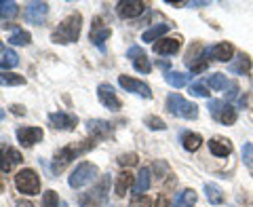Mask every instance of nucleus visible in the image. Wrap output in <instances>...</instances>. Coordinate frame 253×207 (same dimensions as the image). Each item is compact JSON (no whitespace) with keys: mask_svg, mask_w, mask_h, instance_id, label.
I'll use <instances>...</instances> for the list:
<instances>
[{"mask_svg":"<svg viewBox=\"0 0 253 207\" xmlns=\"http://www.w3.org/2000/svg\"><path fill=\"white\" fill-rule=\"evenodd\" d=\"M49 123L59 131H74L76 125H78L76 116L70 114V112H63V110H59V112H51L49 114Z\"/></svg>","mask_w":253,"mask_h":207,"instance_id":"obj_14","label":"nucleus"},{"mask_svg":"<svg viewBox=\"0 0 253 207\" xmlns=\"http://www.w3.org/2000/svg\"><path fill=\"white\" fill-rule=\"evenodd\" d=\"M42 207H61L59 205V197L55 190H46L42 195Z\"/></svg>","mask_w":253,"mask_h":207,"instance_id":"obj_35","label":"nucleus"},{"mask_svg":"<svg viewBox=\"0 0 253 207\" xmlns=\"http://www.w3.org/2000/svg\"><path fill=\"white\" fill-rule=\"evenodd\" d=\"M97 173H99L97 165H93L89 161H83V163L76 165V169L72 173H70L68 184H70V188L78 190V188H83V186H86V184H91V182L97 180Z\"/></svg>","mask_w":253,"mask_h":207,"instance_id":"obj_4","label":"nucleus"},{"mask_svg":"<svg viewBox=\"0 0 253 207\" xmlns=\"http://www.w3.org/2000/svg\"><path fill=\"white\" fill-rule=\"evenodd\" d=\"M152 171H150V167H144L139 173H137V180L135 184H133V190H135V197H144V193H148L150 184H152Z\"/></svg>","mask_w":253,"mask_h":207,"instance_id":"obj_20","label":"nucleus"},{"mask_svg":"<svg viewBox=\"0 0 253 207\" xmlns=\"http://www.w3.org/2000/svg\"><path fill=\"white\" fill-rule=\"evenodd\" d=\"M141 55H146V53H144V49H141V47H137V45H133L131 49L126 51V57H129L131 61H133V59H137V57H141Z\"/></svg>","mask_w":253,"mask_h":207,"instance_id":"obj_41","label":"nucleus"},{"mask_svg":"<svg viewBox=\"0 0 253 207\" xmlns=\"http://www.w3.org/2000/svg\"><path fill=\"white\" fill-rule=\"evenodd\" d=\"M226 89H230V91H226V98L232 100V98H236V93H239V85H236V83H228Z\"/></svg>","mask_w":253,"mask_h":207,"instance_id":"obj_42","label":"nucleus"},{"mask_svg":"<svg viewBox=\"0 0 253 207\" xmlns=\"http://www.w3.org/2000/svg\"><path fill=\"white\" fill-rule=\"evenodd\" d=\"M2 190H4V184H2V180H0V193H2Z\"/></svg>","mask_w":253,"mask_h":207,"instance_id":"obj_47","label":"nucleus"},{"mask_svg":"<svg viewBox=\"0 0 253 207\" xmlns=\"http://www.w3.org/2000/svg\"><path fill=\"white\" fill-rule=\"evenodd\" d=\"M97 98L101 102V106H106L108 110H112V112H118L121 110V100H118V95L114 91V87L110 83H101L97 85Z\"/></svg>","mask_w":253,"mask_h":207,"instance_id":"obj_9","label":"nucleus"},{"mask_svg":"<svg viewBox=\"0 0 253 207\" xmlns=\"http://www.w3.org/2000/svg\"><path fill=\"white\" fill-rule=\"evenodd\" d=\"M15 188L19 190L21 195H38L41 193V178L34 169H21L17 176H15Z\"/></svg>","mask_w":253,"mask_h":207,"instance_id":"obj_5","label":"nucleus"},{"mask_svg":"<svg viewBox=\"0 0 253 207\" xmlns=\"http://www.w3.org/2000/svg\"><path fill=\"white\" fill-rule=\"evenodd\" d=\"M243 161H245V165L253 169V144H249V142L243 146Z\"/></svg>","mask_w":253,"mask_h":207,"instance_id":"obj_39","label":"nucleus"},{"mask_svg":"<svg viewBox=\"0 0 253 207\" xmlns=\"http://www.w3.org/2000/svg\"><path fill=\"white\" fill-rule=\"evenodd\" d=\"M213 59L217 61H232V55H234V47L230 43H219L211 49Z\"/></svg>","mask_w":253,"mask_h":207,"instance_id":"obj_23","label":"nucleus"},{"mask_svg":"<svg viewBox=\"0 0 253 207\" xmlns=\"http://www.w3.org/2000/svg\"><path fill=\"white\" fill-rule=\"evenodd\" d=\"M19 13V4L17 2H9V0H0V21H6V19H13L15 15Z\"/></svg>","mask_w":253,"mask_h":207,"instance_id":"obj_28","label":"nucleus"},{"mask_svg":"<svg viewBox=\"0 0 253 207\" xmlns=\"http://www.w3.org/2000/svg\"><path fill=\"white\" fill-rule=\"evenodd\" d=\"M19 66V55L11 51V49H4L2 53H0V72H9L11 68H17Z\"/></svg>","mask_w":253,"mask_h":207,"instance_id":"obj_25","label":"nucleus"},{"mask_svg":"<svg viewBox=\"0 0 253 207\" xmlns=\"http://www.w3.org/2000/svg\"><path fill=\"white\" fill-rule=\"evenodd\" d=\"M211 53V49H203L201 45H192V49L186 55V66L192 70V76L203 72L207 68V55Z\"/></svg>","mask_w":253,"mask_h":207,"instance_id":"obj_8","label":"nucleus"},{"mask_svg":"<svg viewBox=\"0 0 253 207\" xmlns=\"http://www.w3.org/2000/svg\"><path fill=\"white\" fill-rule=\"evenodd\" d=\"M44 133L41 127H19L17 129V142L23 148H32L38 142H42Z\"/></svg>","mask_w":253,"mask_h":207,"instance_id":"obj_11","label":"nucleus"},{"mask_svg":"<svg viewBox=\"0 0 253 207\" xmlns=\"http://www.w3.org/2000/svg\"><path fill=\"white\" fill-rule=\"evenodd\" d=\"M209 112L221 125H234L236 116H239L234 106H230L228 102H221V100H211L209 102Z\"/></svg>","mask_w":253,"mask_h":207,"instance_id":"obj_6","label":"nucleus"},{"mask_svg":"<svg viewBox=\"0 0 253 207\" xmlns=\"http://www.w3.org/2000/svg\"><path fill=\"white\" fill-rule=\"evenodd\" d=\"M158 68H163V70H167V72H169V61H165V59H158Z\"/></svg>","mask_w":253,"mask_h":207,"instance_id":"obj_44","label":"nucleus"},{"mask_svg":"<svg viewBox=\"0 0 253 207\" xmlns=\"http://www.w3.org/2000/svg\"><path fill=\"white\" fill-rule=\"evenodd\" d=\"M209 150H211V155H215V156H230L232 144H230V140H226V138H213L209 142Z\"/></svg>","mask_w":253,"mask_h":207,"instance_id":"obj_21","label":"nucleus"},{"mask_svg":"<svg viewBox=\"0 0 253 207\" xmlns=\"http://www.w3.org/2000/svg\"><path fill=\"white\" fill-rule=\"evenodd\" d=\"M133 186V176L129 171H123V173H118V178H116V184H114V193L118 197H125L126 195V190H129Z\"/></svg>","mask_w":253,"mask_h":207,"instance_id":"obj_27","label":"nucleus"},{"mask_svg":"<svg viewBox=\"0 0 253 207\" xmlns=\"http://www.w3.org/2000/svg\"><path fill=\"white\" fill-rule=\"evenodd\" d=\"M118 85H121L125 91L135 93V95H141V98H146V100L152 98V91H150V87H148L144 81H137V78L121 76V78H118Z\"/></svg>","mask_w":253,"mask_h":207,"instance_id":"obj_13","label":"nucleus"},{"mask_svg":"<svg viewBox=\"0 0 253 207\" xmlns=\"http://www.w3.org/2000/svg\"><path fill=\"white\" fill-rule=\"evenodd\" d=\"M133 68H135L137 72H141V74H150V70H152V63L148 61L146 55H141V57L133 59Z\"/></svg>","mask_w":253,"mask_h":207,"instance_id":"obj_34","label":"nucleus"},{"mask_svg":"<svg viewBox=\"0 0 253 207\" xmlns=\"http://www.w3.org/2000/svg\"><path fill=\"white\" fill-rule=\"evenodd\" d=\"M110 34H112V30H110L108 26H104L101 17H95L93 19V26H91V43L97 47V49L104 51V45H106V41L110 38Z\"/></svg>","mask_w":253,"mask_h":207,"instance_id":"obj_16","label":"nucleus"},{"mask_svg":"<svg viewBox=\"0 0 253 207\" xmlns=\"http://www.w3.org/2000/svg\"><path fill=\"white\" fill-rule=\"evenodd\" d=\"M93 146H95V142L84 140V142H76V144H70V146L59 148L57 153H55V158H53V173H59L70 161H74V158L83 156L84 153H89Z\"/></svg>","mask_w":253,"mask_h":207,"instance_id":"obj_2","label":"nucleus"},{"mask_svg":"<svg viewBox=\"0 0 253 207\" xmlns=\"http://www.w3.org/2000/svg\"><path fill=\"white\" fill-rule=\"evenodd\" d=\"M181 47V38H161L158 43H154V53L158 55H175Z\"/></svg>","mask_w":253,"mask_h":207,"instance_id":"obj_18","label":"nucleus"},{"mask_svg":"<svg viewBox=\"0 0 253 207\" xmlns=\"http://www.w3.org/2000/svg\"><path fill=\"white\" fill-rule=\"evenodd\" d=\"M21 161H23V156H21L19 150H15L11 146H4L2 150H0V171L9 173L17 165H21Z\"/></svg>","mask_w":253,"mask_h":207,"instance_id":"obj_12","label":"nucleus"},{"mask_svg":"<svg viewBox=\"0 0 253 207\" xmlns=\"http://www.w3.org/2000/svg\"><path fill=\"white\" fill-rule=\"evenodd\" d=\"M169 30H171V23H156V26H152L150 30L144 32L141 41H144V43H156V41H161V38L167 34Z\"/></svg>","mask_w":253,"mask_h":207,"instance_id":"obj_22","label":"nucleus"},{"mask_svg":"<svg viewBox=\"0 0 253 207\" xmlns=\"http://www.w3.org/2000/svg\"><path fill=\"white\" fill-rule=\"evenodd\" d=\"M86 131H89V135H93V140H108L114 127L112 123L101 121V118H91V121H86Z\"/></svg>","mask_w":253,"mask_h":207,"instance_id":"obj_15","label":"nucleus"},{"mask_svg":"<svg viewBox=\"0 0 253 207\" xmlns=\"http://www.w3.org/2000/svg\"><path fill=\"white\" fill-rule=\"evenodd\" d=\"M205 195H207V201L211 205H221L226 201L224 190H221L217 184H213V182H207V184H205Z\"/></svg>","mask_w":253,"mask_h":207,"instance_id":"obj_24","label":"nucleus"},{"mask_svg":"<svg viewBox=\"0 0 253 207\" xmlns=\"http://www.w3.org/2000/svg\"><path fill=\"white\" fill-rule=\"evenodd\" d=\"M190 95H194V98H211V93L207 91V87H205L203 83L190 85Z\"/></svg>","mask_w":253,"mask_h":207,"instance_id":"obj_36","label":"nucleus"},{"mask_svg":"<svg viewBox=\"0 0 253 207\" xmlns=\"http://www.w3.org/2000/svg\"><path fill=\"white\" fill-rule=\"evenodd\" d=\"M0 85L2 87H21L26 85V78L13 72H0Z\"/></svg>","mask_w":253,"mask_h":207,"instance_id":"obj_33","label":"nucleus"},{"mask_svg":"<svg viewBox=\"0 0 253 207\" xmlns=\"http://www.w3.org/2000/svg\"><path fill=\"white\" fill-rule=\"evenodd\" d=\"M228 70H230L232 74H249L251 72V59H249V55H245V53H239L236 57H232L230 61V66H228Z\"/></svg>","mask_w":253,"mask_h":207,"instance_id":"obj_19","label":"nucleus"},{"mask_svg":"<svg viewBox=\"0 0 253 207\" xmlns=\"http://www.w3.org/2000/svg\"><path fill=\"white\" fill-rule=\"evenodd\" d=\"M190 74H184V72H175V70H169L167 74H165V81H167V85H171L173 89H181L186 83H188Z\"/></svg>","mask_w":253,"mask_h":207,"instance_id":"obj_29","label":"nucleus"},{"mask_svg":"<svg viewBox=\"0 0 253 207\" xmlns=\"http://www.w3.org/2000/svg\"><path fill=\"white\" fill-rule=\"evenodd\" d=\"M196 203V193L192 188H186L175 197V207H194Z\"/></svg>","mask_w":253,"mask_h":207,"instance_id":"obj_31","label":"nucleus"},{"mask_svg":"<svg viewBox=\"0 0 253 207\" xmlns=\"http://www.w3.org/2000/svg\"><path fill=\"white\" fill-rule=\"evenodd\" d=\"M146 9H148V4L144 2V0H121V2L116 4V13L121 15L123 19L139 17Z\"/></svg>","mask_w":253,"mask_h":207,"instance_id":"obj_10","label":"nucleus"},{"mask_svg":"<svg viewBox=\"0 0 253 207\" xmlns=\"http://www.w3.org/2000/svg\"><path fill=\"white\" fill-rule=\"evenodd\" d=\"M167 110L173 116H179V118H188V121H194L199 118V106L192 102L184 100L179 93H171L167 98Z\"/></svg>","mask_w":253,"mask_h":207,"instance_id":"obj_3","label":"nucleus"},{"mask_svg":"<svg viewBox=\"0 0 253 207\" xmlns=\"http://www.w3.org/2000/svg\"><path fill=\"white\" fill-rule=\"evenodd\" d=\"M146 125H148V129H154V131H158V129H167V125H165V121L163 118H158V116H146V121H144Z\"/></svg>","mask_w":253,"mask_h":207,"instance_id":"obj_37","label":"nucleus"},{"mask_svg":"<svg viewBox=\"0 0 253 207\" xmlns=\"http://www.w3.org/2000/svg\"><path fill=\"white\" fill-rule=\"evenodd\" d=\"M11 110H13L15 114H23V112H26V110H23L21 106H11Z\"/></svg>","mask_w":253,"mask_h":207,"instance_id":"obj_45","label":"nucleus"},{"mask_svg":"<svg viewBox=\"0 0 253 207\" xmlns=\"http://www.w3.org/2000/svg\"><path fill=\"white\" fill-rule=\"evenodd\" d=\"M201 144H203V138L199 133H194V131L181 133V146H184L188 153H196V150L201 148Z\"/></svg>","mask_w":253,"mask_h":207,"instance_id":"obj_26","label":"nucleus"},{"mask_svg":"<svg viewBox=\"0 0 253 207\" xmlns=\"http://www.w3.org/2000/svg\"><path fill=\"white\" fill-rule=\"evenodd\" d=\"M4 116V112H2V110H0V118H2Z\"/></svg>","mask_w":253,"mask_h":207,"instance_id":"obj_48","label":"nucleus"},{"mask_svg":"<svg viewBox=\"0 0 253 207\" xmlns=\"http://www.w3.org/2000/svg\"><path fill=\"white\" fill-rule=\"evenodd\" d=\"M15 207H34V205H32L30 201H19V203L15 205Z\"/></svg>","mask_w":253,"mask_h":207,"instance_id":"obj_46","label":"nucleus"},{"mask_svg":"<svg viewBox=\"0 0 253 207\" xmlns=\"http://www.w3.org/2000/svg\"><path fill=\"white\" fill-rule=\"evenodd\" d=\"M30 43H32V34L28 30H23V28H17L9 36V45H15V47H26Z\"/></svg>","mask_w":253,"mask_h":207,"instance_id":"obj_30","label":"nucleus"},{"mask_svg":"<svg viewBox=\"0 0 253 207\" xmlns=\"http://www.w3.org/2000/svg\"><path fill=\"white\" fill-rule=\"evenodd\" d=\"M207 85L211 87L213 91H224L228 87V78H226V74H221V72H213L207 78Z\"/></svg>","mask_w":253,"mask_h":207,"instance_id":"obj_32","label":"nucleus"},{"mask_svg":"<svg viewBox=\"0 0 253 207\" xmlns=\"http://www.w3.org/2000/svg\"><path fill=\"white\" fill-rule=\"evenodd\" d=\"M61 207H68V205H66V203H61Z\"/></svg>","mask_w":253,"mask_h":207,"instance_id":"obj_49","label":"nucleus"},{"mask_svg":"<svg viewBox=\"0 0 253 207\" xmlns=\"http://www.w3.org/2000/svg\"><path fill=\"white\" fill-rule=\"evenodd\" d=\"M81 30H83V17H81V13H72V15H68V17L53 30L51 41L55 45L76 43L78 36H81Z\"/></svg>","mask_w":253,"mask_h":207,"instance_id":"obj_1","label":"nucleus"},{"mask_svg":"<svg viewBox=\"0 0 253 207\" xmlns=\"http://www.w3.org/2000/svg\"><path fill=\"white\" fill-rule=\"evenodd\" d=\"M118 165H121V167H133V165H137V155L135 153L121 155V156H118Z\"/></svg>","mask_w":253,"mask_h":207,"instance_id":"obj_38","label":"nucleus"},{"mask_svg":"<svg viewBox=\"0 0 253 207\" xmlns=\"http://www.w3.org/2000/svg\"><path fill=\"white\" fill-rule=\"evenodd\" d=\"M49 13V4L46 2H30L26 4V21L30 23H42V19Z\"/></svg>","mask_w":253,"mask_h":207,"instance_id":"obj_17","label":"nucleus"},{"mask_svg":"<svg viewBox=\"0 0 253 207\" xmlns=\"http://www.w3.org/2000/svg\"><path fill=\"white\" fill-rule=\"evenodd\" d=\"M188 6H192V9H203V6H209L207 0H201V2H186Z\"/></svg>","mask_w":253,"mask_h":207,"instance_id":"obj_43","label":"nucleus"},{"mask_svg":"<svg viewBox=\"0 0 253 207\" xmlns=\"http://www.w3.org/2000/svg\"><path fill=\"white\" fill-rule=\"evenodd\" d=\"M129 207H152V201L148 197H133Z\"/></svg>","mask_w":253,"mask_h":207,"instance_id":"obj_40","label":"nucleus"},{"mask_svg":"<svg viewBox=\"0 0 253 207\" xmlns=\"http://www.w3.org/2000/svg\"><path fill=\"white\" fill-rule=\"evenodd\" d=\"M108 186H110V178H104L97 186L91 188L89 193L81 195L78 203H81L83 207H97V205H104L106 199H108Z\"/></svg>","mask_w":253,"mask_h":207,"instance_id":"obj_7","label":"nucleus"}]
</instances>
